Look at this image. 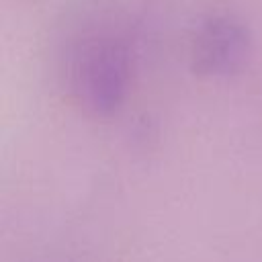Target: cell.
<instances>
[{
	"label": "cell",
	"instance_id": "2",
	"mask_svg": "<svg viewBox=\"0 0 262 262\" xmlns=\"http://www.w3.org/2000/svg\"><path fill=\"white\" fill-rule=\"evenodd\" d=\"M250 37L242 23L229 16L209 18L196 33L192 45L194 70L207 76L233 74L248 57Z\"/></svg>",
	"mask_w": 262,
	"mask_h": 262
},
{
	"label": "cell",
	"instance_id": "1",
	"mask_svg": "<svg viewBox=\"0 0 262 262\" xmlns=\"http://www.w3.org/2000/svg\"><path fill=\"white\" fill-rule=\"evenodd\" d=\"M80 94L84 102L100 115L117 111L127 94L129 57L119 41H100L90 47L80 63Z\"/></svg>",
	"mask_w": 262,
	"mask_h": 262
}]
</instances>
